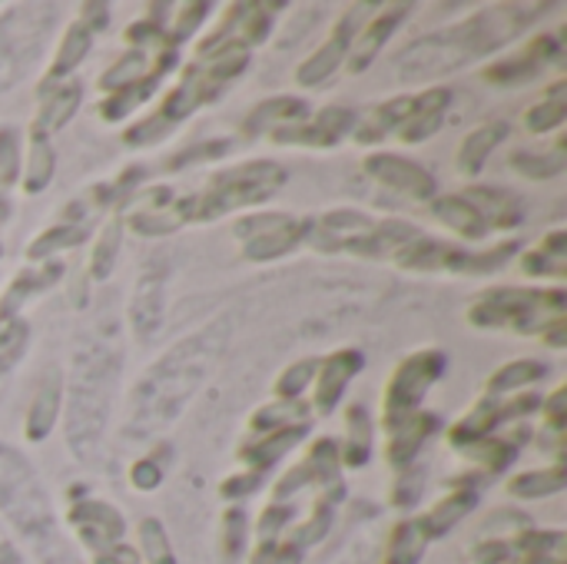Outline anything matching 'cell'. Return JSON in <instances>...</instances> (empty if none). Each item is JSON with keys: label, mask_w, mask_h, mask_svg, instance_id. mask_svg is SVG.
Returning <instances> with one entry per match:
<instances>
[{"label": "cell", "mask_w": 567, "mask_h": 564, "mask_svg": "<svg viewBox=\"0 0 567 564\" xmlns=\"http://www.w3.org/2000/svg\"><path fill=\"white\" fill-rule=\"evenodd\" d=\"M508 136H512V123H508V120H492V123L475 126V130L462 140V146H458V170H462V176H468V180L482 176V170L488 166L492 153H495Z\"/></svg>", "instance_id": "obj_25"}, {"label": "cell", "mask_w": 567, "mask_h": 564, "mask_svg": "<svg viewBox=\"0 0 567 564\" xmlns=\"http://www.w3.org/2000/svg\"><path fill=\"white\" fill-rule=\"evenodd\" d=\"M173 130H176L173 123H166L159 113H153V116L140 120V123H133V126L123 133V143H126V146H136V150H143V146H156V143H163Z\"/></svg>", "instance_id": "obj_50"}, {"label": "cell", "mask_w": 567, "mask_h": 564, "mask_svg": "<svg viewBox=\"0 0 567 564\" xmlns=\"http://www.w3.org/2000/svg\"><path fill=\"white\" fill-rule=\"evenodd\" d=\"M309 116V103L302 96H269L262 103H256L249 110V116L243 120V136L256 140V136H269L272 130L302 123Z\"/></svg>", "instance_id": "obj_24"}, {"label": "cell", "mask_w": 567, "mask_h": 564, "mask_svg": "<svg viewBox=\"0 0 567 564\" xmlns=\"http://www.w3.org/2000/svg\"><path fill=\"white\" fill-rule=\"evenodd\" d=\"M159 83H163V76L150 70L140 83L123 86V90H116V93H106V96L100 100V106H96L100 120H106V123H120V120H126L133 110H140L143 103H150V100H153V93L159 90Z\"/></svg>", "instance_id": "obj_35"}, {"label": "cell", "mask_w": 567, "mask_h": 564, "mask_svg": "<svg viewBox=\"0 0 567 564\" xmlns=\"http://www.w3.org/2000/svg\"><path fill=\"white\" fill-rule=\"evenodd\" d=\"M7 219H10V203H7V199H3V193H0V226H3Z\"/></svg>", "instance_id": "obj_60"}, {"label": "cell", "mask_w": 567, "mask_h": 564, "mask_svg": "<svg viewBox=\"0 0 567 564\" xmlns=\"http://www.w3.org/2000/svg\"><path fill=\"white\" fill-rule=\"evenodd\" d=\"M445 369H449V356L442 349H419V352L405 356L385 382L382 422H395L402 416L419 412L429 389L445 376Z\"/></svg>", "instance_id": "obj_8"}, {"label": "cell", "mask_w": 567, "mask_h": 564, "mask_svg": "<svg viewBox=\"0 0 567 564\" xmlns=\"http://www.w3.org/2000/svg\"><path fill=\"white\" fill-rule=\"evenodd\" d=\"M166 322V269L163 266H150L140 273L133 299H130V329L133 336L153 339Z\"/></svg>", "instance_id": "obj_17"}, {"label": "cell", "mask_w": 567, "mask_h": 564, "mask_svg": "<svg viewBox=\"0 0 567 564\" xmlns=\"http://www.w3.org/2000/svg\"><path fill=\"white\" fill-rule=\"evenodd\" d=\"M80 13H83V17H76V20H80L90 33H96V30H106V27H110L113 7H110V3H83Z\"/></svg>", "instance_id": "obj_58"}, {"label": "cell", "mask_w": 567, "mask_h": 564, "mask_svg": "<svg viewBox=\"0 0 567 564\" xmlns=\"http://www.w3.org/2000/svg\"><path fill=\"white\" fill-rule=\"evenodd\" d=\"M422 489H425V472L419 465L399 472V482L392 489V505L395 509H412L422 499Z\"/></svg>", "instance_id": "obj_53"}, {"label": "cell", "mask_w": 567, "mask_h": 564, "mask_svg": "<svg viewBox=\"0 0 567 564\" xmlns=\"http://www.w3.org/2000/svg\"><path fill=\"white\" fill-rule=\"evenodd\" d=\"M372 439H375V422H372L369 409L362 402L349 406V412H346V445H339V462L346 469H365L372 452H375Z\"/></svg>", "instance_id": "obj_32"}, {"label": "cell", "mask_w": 567, "mask_h": 564, "mask_svg": "<svg viewBox=\"0 0 567 564\" xmlns=\"http://www.w3.org/2000/svg\"><path fill=\"white\" fill-rule=\"evenodd\" d=\"M286 180H289L286 166L276 160H252V163L223 170L209 180L203 193L189 196V216L193 223H209L236 209L262 206L286 186Z\"/></svg>", "instance_id": "obj_6"}, {"label": "cell", "mask_w": 567, "mask_h": 564, "mask_svg": "<svg viewBox=\"0 0 567 564\" xmlns=\"http://www.w3.org/2000/svg\"><path fill=\"white\" fill-rule=\"evenodd\" d=\"M445 429V419L439 412H412V416H402L395 422H382V432H385V462L395 469V472H405L415 465L422 445L439 435Z\"/></svg>", "instance_id": "obj_14"}, {"label": "cell", "mask_w": 567, "mask_h": 564, "mask_svg": "<svg viewBox=\"0 0 567 564\" xmlns=\"http://www.w3.org/2000/svg\"><path fill=\"white\" fill-rule=\"evenodd\" d=\"M538 339L548 346V349H567V316H558V319H551L542 332H538Z\"/></svg>", "instance_id": "obj_59"}, {"label": "cell", "mask_w": 567, "mask_h": 564, "mask_svg": "<svg viewBox=\"0 0 567 564\" xmlns=\"http://www.w3.org/2000/svg\"><path fill=\"white\" fill-rule=\"evenodd\" d=\"M209 10H213L209 3H179V7H173V20L166 27V47L179 50L196 33V27L206 20Z\"/></svg>", "instance_id": "obj_46"}, {"label": "cell", "mask_w": 567, "mask_h": 564, "mask_svg": "<svg viewBox=\"0 0 567 564\" xmlns=\"http://www.w3.org/2000/svg\"><path fill=\"white\" fill-rule=\"evenodd\" d=\"M60 409H63V379L56 369H47L37 392H33V402L27 409V422H23V435L27 442H47V435L53 432L56 419H60Z\"/></svg>", "instance_id": "obj_22"}, {"label": "cell", "mask_w": 567, "mask_h": 564, "mask_svg": "<svg viewBox=\"0 0 567 564\" xmlns=\"http://www.w3.org/2000/svg\"><path fill=\"white\" fill-rule=\"evenodd\" d=\"M515 253H518V239H505V243H498V246H492V249H485V253H472V259H468V276H488V273L502 269Z\"/></svg>", "instance_id": "obj_52"}, {"label": "cell", "mask_w": 567, "mask_h": 564, "mask_svg": "<svg viewBox=\"0 0 567 564\" xmlns=\"http://www.w3.org/2000/svg\"><path fill=\"white\" fill-rule=\"evenodd\" d=\"M43 103H40V113L33 116L30 123V136H53L60 126H66L80 106V96H83V83L80 80H63L56 86H50L47 93H40Z\"/></svg>", "instance_id": "obj_23"}, {"label": "cell", "mask_w": 567, "mask_h": 564, "mask_svg": "<svg viewBox=\"0 0 567 564\" xmlns=\"http://www.w3.org/2000/svg\"><path fill=\"white\" fill-rule=\"evenodd\" d=\"M312 416L309 402L299 399V402H269L262 409L252 412L249 419V432L252 435H269V432H279V429H289V425H306V419Z\"/></svg>", "instance_id": "obj_43"}, {"label": "cell", "mask_w": 567, "mask_h": 564, "mask_svg": "<svg viewBox=\"0 0 567 564\" xmlns=\"http://www.w3.org/2000/svg\"><path fill=\"white\" fill-rule=\"evenodd\" d=\"M475 505H478V492L475 489H455V492H449V495H442L432 509H429V515H422V525H425V532H429V539H442V535H449L462 519H468L472 512H475Z\"/></svg>", "instance_id": "obj_33"}, {"label": "cell", "mask_w": 567, "mask_h": 564, "mask_svg": "<svg viewBox=\"0 0 567 564\" xmlns=\"http://www.w3.org/2000/svg\"><path fill=\"white\" fill-rule=\"evenodd\" d=\"M455 100V90L452 86H432L425 93H415V106L409 113V120L399 126V140L415 146V143H425L432 140L442 126H445V113Z\"/></svg>", "instance_id": "obj_20"}, {"label": "cell", "mask_w": 567, "mask_h": 564, "mask_svg": "<svg viewBox=\"0 0 567 564\" xmlns=\"http://www.w3.org/2000/svg\"><path fill=\"white\" fill-rule=\"evenodd\" d=\"M116 382H120V349H113L103 339H93L73 352L63 432H66V449L80 462H86L103 439Z\"/></svg>", "instance_id": "obj_3"}, {"label": "cell", "mask_w": 567, "mask_h": 564, "mask_svg": "<svg viewBox=\"0 0 567 564\" xmlns=\"http://www.w3.org/2000/svg\"><path fill=\"white\" fill-rule=\"evenodd\" d=\"M567 140L565 133L558 136V143L551 146V150H515L512 153V170L518 173V176H525V180H555V176H561L567 166Z\"/></svg>", "instance_id": "obj_39"}, {"label": "cell", "mask_w": 567, "mask_h": 564, "mask_svg": "<svg viewBox=\"0 0 567 564\" xmlns=\"http://www.w3.org/2000/svg\"><path fill=\"white\" fill-rule=\"evenodd\" d=\"M123 213L116 209L106 223H103V229H100V236H96V243H93V249H90V266H86V273H90V279L93 283H106L110 276H113V269H116V256H120V246H123Z\"/></svg>", "instance_id": "obj_38"}, {"label": "cell", "mask_w": 567, "mask_h": 564, "mask_svg": "<svg viewBox=\"0 0 567 564\" xmlns=\"http://www.w3.org/2000/svg\"><path fill=\"white\" fill-rule=\"evenodd\" d=\"M542 416H545V429L555 439H565L567 429V386L555 389L545 402H542Z\"/></svg>", "instance_id": "obj_54"}, {"label": "cell", "mask_w": 567, "mask_h": 564, "mask_svg": "<svg viewBox=\"0 0 567 564\" xmlns=\"http://www.w3.org/2000/svg\"><path fill=\"white\" fill-rule=\"evenodd\" d=\"M429 532L422 525V519H405L392 529L389 535V548H385V562L382 564H419L429 545Z\"/></svg>", "instance_id": "obj_42"}, {"label": "cell", "mask_w": 567, "mask_h": 564, "mask_svg": "<svg viewBox=\"0 0 567 564\" xmlns=\"http://www.w3.org/2000/svg\"><path fill=\"white\" fill-rule=\"evenodd\" d=\"M542 379H548V366L538 359H515L505 362L488 382H485V396L488 399H505V396H518L528 392L532 386H538Z\"/></svg>", "instance_id": "obj_34"}, {"label": "cell", "mask_w": 567, "mask_h": 564, "mask_svg": "<svg viewBox=\"0 0 567 564\" xmlns=\"http://www.w3.org/2000/svg\"><path fill=\"white\" fill-rule=\"evenodd\" d=\"M565 485H567L565 462H555V465H548V469H528V472L515 475V479L508 482V492H512L515 499L532 502V499H551V495H561V492H565Z\"/></svg>", "instance_id": "obj_41"}, {"label": "cell", "mask_w": 567, "mask_h": 564, "mask_svg": "<svg viewBox=\"0 0 567 564\" xmlns=\"http://www.w3.org/2000/svg\"><path fill=\"white\" fill-rule=\"evenodd\" d=\"M229 150H233V140H206V143H199V146L179 150V153L166 163V170H186V166H193V163H213V160H223Z\"/></svg>", "instance_id": "obj_51"}, {"label": "cell", "mask_w": 567, "mask_h": 564, "mask_svg": "<svg viewBox=\"0 0 567 564\" xmlns=\"http://www.w3.org/2000/svg\"><path fill=\"white\" fill-rule=\"evenodd\" d=\"M140 552L150 564H176L169 539H166V532H163V525L156 519L140 522Z\"/></svg>", "instance_id": "obj_47"}, {"label": "cell", "mask_w": 567, "mask_h": 564, "mask_svg": "<svg viewBox=\"0 0 567 564\" xmlns=\"http://www.w3.org/2000/svg\"><path fill=\"white\" fill-rule=\"evenodd\" d=\"M355 123H359L355 110H349V106H326V110H319V113H309L302 123L272 130L269 140H272V143H282V146L329 150V146H336L342 136H349Z\"/></svg>", "instance_id": "obj_13"}, {"label": "cell", "mask_w": 567, "mask_h": 564, "mask_svg": "<svg viewBox=\"0 0 567 564\" xmlns=\"http://www.w3.org/2000/svg\"><path fill=\"white\" fill-rule=\"evenodd\" d=\"M20 186L27 196H37L43 193L50 183H53V173H56V150L47 136H30V146H27V160L20 166Z\"/></svg>", "instance_id": "obj_37"}, {"label": "cell", "mask_w": 567, "mask_h": 564, "mask_svg": "<svg viewBox=\"0 0 567 564\" xmlns=\"http://www.w3.org/2000/svg\"><path fill=\"white\" fill-rule=\"evenodd\" d=\"M27 342H30V326H27L20 316L10 319V322L3 326V336H0V376L10 372V369L20 362Z\"/></svg>", "instance_id": "obj_48"}, {"label": "cell", "mask_w": 567, "mask_h": 564, "mask_svg": "<svg viewBox=\"0 0 567 564\" xmlns=\"http://www.w3.org/2000/svg\"><path fill=\"white\" fill-rule=\"evenodd\" d=\"M90 239V229L86 226H76V223H56V226H47L40 236H33L27 243V259L30 263H50L56 253L63 249H73V246H83Z\"/></svg>", "instance_id": "obj_40"}, {"label": "cell", "mask_w": 567, "mask_h": 564, "mask_svg": "<svg viewBox=\"0 0 567 564\" xmlns=\"http://www.w3.org/2000/svg\"><path fill=\"white\" fill-rule=\"evenodd\" d=\"M369 7H372V3H355V7H349V10L336 20L329 40H326L309 60L299 63V70H296V83H299V86H306V90H309V86H319V83H326V80L346 63L355 33L362 30V13H365Z\"/></svg>", "instance_id": "obj_10"}, {"label": "cell", "mask_w": 567, "mask_h": 564, "mask_svg": "<svg viewBox=\"0 0 567 564\" xmlns=\"http://www.w3.org/2000/svg\"><path fill=\"white\" fill-rule=\"evenodd\" d=\"M20 166H23L20 133L13 126H0V189L20 180Z\"/></svg>", "instance_id": "obj_49"}, {"label": "cell", "mask_w": 567, "mask_h": 564, "mask_svg": "<svg viewBox=\"0 0 567 564\" xmlns=\"http://www.w3.org/2000/svg\"><path fill=\"white\" fill-rule=\"evenodd\" d=\"M90 50H93V33H90L80 20H73V23L63 30V40H60V47H56V53H53V60H50V66H47V73H43V80H40V86H37V93H47L50 86L70 80V73L86 60Z\"/></svg>", "instance_id": "obj_26"}, {"label": "cell", "mask_w": 567, "mask_h": 564, "mask_svg": "<svg viewBox=\"0 0 567 564\" xmlns=\"http://www.w3.org/2000/svg\"><path fill=\"white\" fill-rule=\"evenodd\" d=\"M565 116H567V80H555L548 90H545V96L538 100V103H532L525 113H522V123H525V130L528 133H555V130H561L565 126Z\"/></svg>", "instance_id": "obj_36"}, {"label": "cell", "mask_w": 567, "mask_h": 564, "mask_svg": "<svg viewBox=\"0 0 567 564\" xmlns=\"http://www.w3.org/2000/svg\"><path fill=\"white\" fill-rule=\"evenodd\" d=\"M415 236H422V229L415 223H405V219L379 223L359 209H332V213L312 219V229H309L312 249L329 253V256L352 253V256H365V259L395 256Z\"/></svg>", "instance_id": "obj_4"}, {"label": "cell", "mask_w": 567, "mask_h": 564, "mask_svg": "<svg viewBox=\"0 0 567 564\" xmlns=\"http://www.w3.org/2000/svg\"><path fill=\"white\" fill-rule=\"evenodd\" d=\"M522 273L528 279H567V233L565 229H551L538 246H532L522 256Z\"/></svg>", "instance_id": "obj_31"}, {"label": "cell", "mask_w": 567, "mask_h": 564, "mask_svg": "<svg viewBox=\"0 0 567 564\" xmlns=\"http://www.w3.org/2000/svg\"><path fill=\"white\" fill-rule=\"evenodd\" d=\"M432 216H435L445 229H452L455 236H462L465 243H478V239L488 236L485 219L478 216V209H475L462 193L435 196V199H432Z\"/></svg>", "instance_id": "obj_30"}, {"label": "cell", "mask_w": 567, "mask_h": 564, "mask_svg": "<svg viewBox=\"0 0 567 564\" xmlns=\"http://www.w3.org/2000/svg\"><path fill=\"white\" fill-rule=\"evenodd\" d=\"M0 512L17 525L20 535H27L40 548L53 535L47 492L40 489L27 459L7 445H0Z\"/></svg>", "instance_id": "obj_7"}, {"label": "cell", "mask_w": 567, "mask_h": 564, "mask_svg": "<svg viewBox=\"0 0 567 564\" xmlns=\"http://www.w3.org/2000/svg\"><path fill=\"white\" fill-rule=\"evenodd\" d=\"M365 369V356H362V349H352V346H346V349H336L332 356H326V359H319V372H316V392H312V412L316 416H332L336 409H339V402H342V396H346V389H349V382L359 376Z\"/></svg>", "instance_id": "obj_15"}, {"label": "cell", "mask_w": 567, "mask_h": 564, "mask_svg": "<svg viewBox=\"0 0 567 564\" xmlns=\"http://www.w3.org/2000/svg\"><path fill=\"white\" fill-rule=\"evenodd\" d=\"M561 53H565V43L558 33H538L528 43H522L518 53L488 63L482 70V76H485V83H495V86H518V83L535 80L545 66L561 63Z\"/></svg>", "instance_id": "obj_11"}, {"label": "cell", "mask_w": 567, "mask_h": 564, "mask_svg": "<svg viewBox=\"0 0 567 564\" xmlns=\"http://www.w3.org/2000/svg\"><path fill=\"white\" fill-rule=\"evenodd\" d=\"M567 312V293L561 286H495L485 289L468 306V326L475 329H508L518 336H538L551 319Z\"/></svg>", "instance_id": "obj_5"}, {"label": "cell", "mask_w": 567, "mask_h": 564, "mask_svg": "<svg viewBox=\"0 0 567 564\" xmlns=\"http://www.w3.org/2000/svg\"><path fill=\"white\" fill-rule=\"evenodd\" d=\"M415 7L412 3H392V7H379V13L362 23V30L355 33L352 47H349V57H346V66L349 73H365L375 57L382 53V47L392 40V33L399 30V23L412 13Z\"/></svg>", "instance_id": "obj_19"}, {"label": "cell", "mask_w": 567, "mask_h": 564, "mask_svg": "<svg viewBox=\"0 0 567 564\" xmlns=\"http://www.w3.org/2000/svg\"><path fill=\"white\" fill-rule=\"evenodd\" d=\"M392 259L405 273H468L472 253L465 246L442 243V239H432L422 233L412 243H405Z\"/></svg>", "instance_id": "obj_18"}, {"label": "cell", "mask_w": 567, "mask_h": 564, "mask_svg": "<svg viewBox=\"0 0 567 564\" xmlns=\"http://www.w3.org/2000/svg\"><path fill=\"white\" fill-rule=\"evenodd\" d=\"M259 485H262V475H259V472H249V469H243V472L229 475V479L219 485V492H223V499H229V502H239V499L252 495Z\"/></svg>", "instance_id": "obj_56"}, {"label": "cell", "mask_w": 567, "mask_h": 564, "mask_svg": "<svg viewBox=\"0 0 567 564\" xmlns=\"http://www.w3.org/2000/svg\"><path fill=\"white\" fill-rule=\"evenodd\" d=\"M306 432H309V425H289V429H279L269 435H256L249 445L239 449V462L249 465V472L266 475L279 459H286L306 439Z\"/></svg>", "instance_id": "obj_29"}, {"label": "cell", "mask_w": 567, "mask_h": 564, "mask_svg": "<svg viewBox=\"0 0 567 564\" xmlns=\"http://www.w3.org/2000/svg\"><path fill=\"white\" fill-rule=\"evenodd\" d=\"M70 525L76 529V535L83 539L86 548H93V555H106L110 548H116V542L123 539V515L100 502V499H83V502H73L70 505Z\"/></svg>", "instance_id": "obj_16"}, {"label": "cell", "mask_w": 567, "mask_h": 564, "mask_svg": "<svg viewBox=\"0 0 567 564\" xmlns=\"http://www.w3.org/2000/svg\"><path fill=\"white\" fill-rule=\"evenodd\" d=\"M312 219H296L289 213H252L233 226L236 239H243V256L249 263H272L289 256L309 239Z\"/></svg>", "instance_id": "obj_9"}, {"label": "cell", "mask_w": 567, "mask_h": 564, "mask_svg": "<svg viewBox=\"0 0 567 564\" xmlns=\"http://www.w3.org/2000/svg\"><path fill=\"white\" fill-rule=\"evenodd\" d=\"M249 535V522H246V512L243 509H233L226 519H223V539H226V552L229 555H239L243 548V539Z\"/></svg>", "instance_id": "obj_57"}, {"label": "cell", "mask_w": 567, "mask_h": 564, "mask_svg": "<svg viewBox=\"0 0 567 564\" xmlns=\"http://www.w3.org/2000/svg\"><path fill=\"white\" fill-rule=\"evenodd\" d=\"M226 342H229V322H223V319H216L203 332H193L183 342H176L136 382L130 412L123 422V435L143 439V435L166 429L186 409V402L199 392V386L213 372L216 359L226 352Z\"/></svg>", "instance_id": "obj_2"}, {"label": "cell", "mask_w": 567, "mask_h": 564, "mask_svg": "<svg viewBox=\"0 0 567 564\" xmlns=\"http://www.w3.org/2000/svg\"><path fill=\"white\" fill-rule=\"evenodd\" d=\"M362 170L375 183H382V186H389V189H395V193H402V196H409L415 203H432L435 193H439L435 176L422 163H415L409 156H399V153L375 150V153H369L362 160Z\"/></svg>", "instance_id": "obj_12"}, {"label": "cell", "mask_w": 567, "mask_h": 564, "mask_svg": "<svg viewBox=\"0 0 567 564\" xmlns=\"http://www.w3.org/2000/svg\"><path fill=\"white\" fill-rule=\"evenodd\" d=\"M130 485H133L136 492H153V489H159V485H163V465H159L156 459H140V462H133V469H130Z\"/></svg>", "instance_id": "obj_55"}, {"label": "cell", "mask_w": 567, "mask_h": 564, "mask_svg": "<svg viewBox=\"0 0 567 564\" xmlns=\"http://www.w3.org/2000/svg\"><path fill=\"white\" fill-rule=\"evenodd\" d=\"M0 256H3V243H0Z\"/></svg>", "instance_id": "obj_61"}, {"label": "cell", "mask_w": 567, "mask_h": 564, "mask_svg": "<svg viewBox=\"0 0 567 564\" xmlns=\"http://www.w3.org/2000/svg\"><path fill=\"white\" fill-rule=\"evenodd\" d=\"M545 10H551V3H492L452 27L425 33L399 53V80L422 83L455 73L522 37Z\"/></svg>", "instance_id": "obj_1"}, {"label": "cell", "mask_w": 567, "mask_h": 564, "mask_svg": "<svg viewBox=\"0 0 567 564\" xmlns=\"http://www.w3.org/2000/svg\"><path fill=\"white\" fill-rule=\"evenodd\" d=\"M316 372H319V359H299V362H292V366L276 379V386H272L276 399H279V402H299L302 392L312 389Z\"/></svg>", "instance_id": "obj_45"}, {"label": "cell", "mask_w": 567, "mask_h": 564, "mask_svg": "<svg viewBox=\"0 0 567 564\" xmlns=\"http://www.w3.org/2000/svg\"><path fill=\"white\" fill-rule=\"evenodd\" d=\"M462 196L478 209V216L485 219L488 233H508V229H518L522 219H525V206L522 199L512 193V189H502V186H465Z\"/></svg>", "instance_id": "obj_21"}, {"label": "cell", "mask_w": 567, "mask_h": 564, "mask_svg": "<svg viewBox=\"0 0 567 564\" xmlns=\"http://www.w3.org/2000/svg\"><path fill=\"white\" fill-rule=\"evenodd\" d=\"M63 279V263H37L33 269H23L10 289L0 296V322H10L20 316V306L40 293H47L50 286H56Z\"/></svg>", "instance_id": "obj_28"}, {"label": "cell", "mask_w": 567, "mask_h": 564, "mask_svg": "<svg viewBox=\"0 0 567 564\" xmlns=\"http://www.w3.org/2000/svg\"><path fill=\"white\" fill-rule=\"evenodd\" d=\"M412 106H415V96H412V93H405V96H392V100H385V103L372 106V110H369V116H365L362 123H355V126H352L355 143H359V146H379L382 140H389L392 133H399V126L409 120Z\"/></svg>", "instance_id": "obj_27"}, {"label": "cell", "mask_w": 567, "mask_h": 564, "mask_svg": "<svg viewBox=\"0 0 567 564\" xmlns=\"http://www.w3.org/2000/svg\"><path fill=\"white\" fill-rule=\"evenodd\" d=\"M150 73V53L146 50H126L103 76H100V90L103 93H116L123 86L140 83Z\"/></svg>", "instance_id": "obj_44"}]
</instances>
